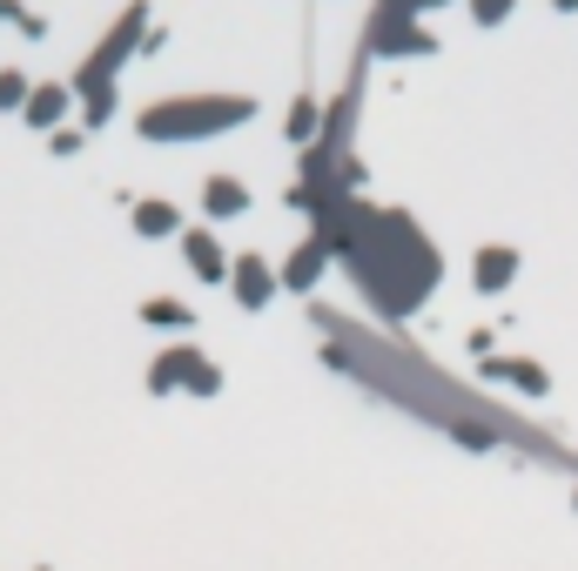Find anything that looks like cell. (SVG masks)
<instances>
[{"mask_svg": "<svg viewBox=\"0 0 578 571\" xmlns=\"http://www.w3.org/2000/svg\"><path fill=\"white\" fill-rule=\"evenodd\" d=\"M323 263H329V242H303V250L290 256V269H283V283H290V289H309V283L323 276Z\"/></svg>", "mask_w": 578, "mask_h": 571, "instance_id": "cell-11", "label": "cell"}, {"mask_svg": "<svg viewBox=\"0 0 578 571\" xmlns=\"http://www.w3.org/2000/svg\"><path fill=\"white\" fill-rule=\"evenodd\" d=\"M410 8H438V0H390V14H410Z\"/></svg>", "mask_w": 578, "mask_h": 571, "instance_id": "cell-16", "label": "cell"}, {"mask_svg": "<svg viewBox=\"0 0 578 571\" xmlns=\"http://www.w3.org/2000/svg\"><path fill=\"white\" fill-rule=\"evenodd\" d=\"M0 21H14V28H21L28 41H41V34H48V21H34V14H21V0H0Z\"/></svg>", "mask_w": 578, "mask_h": 571, "instance_id": "cell-13", "label": "cell"}, {"mask_svg": "<svg viewBox=\"0 0 578 571\" xmlns=\"http://www.w3.org/2000/svg\"><path fill=\"white\" fill-rule=\"evenodd\" d=\"M41 571H54V564H41Z\"/></svg>", "mask_w": 578, "mask_h": 571, "instance_id": "cell-17", "label": "cell"}, {"mask_svg": "<svg viewBox=\"0 0 578 571\" xmlns=\"http://www.w3.org/2000/svg\"><path fill=\"white\" fill-rule=\"evenodd\" d=\"M182 263H189L196 283H229V269H235V256L222 250L209 229H182Z\"/></svg>", "mask_w": 578, "mask_h": 571, "instance_id": "cell-5", "label": "cell"}, {"mask_svg": "<svg viewBox=\"0 0 578 571\" xmlns=\"http://www.w3.org/2000/svg\"><path fill=\"white\" fill-rule=\"evenodd\" d=\"M28 95H34V81H28L21 67H0V115H8V108H28Z\"/></svg>", "mask_w": 578, "mask_h": 571, "instance_id": "cell-12", "label": "cell"}, {"mask_svg": "<svg viewBox=\"0 0 578 571\" xmlns=\"http://www.w3.org/2000/svg\"><path fill=\"white\" fill-rule=\"evenodd\" d=\"M309 128H316V102H296V115H290V141H309Z\"/></svg>", "mask_w": 578, "mask_h": 571, "instance_id": "cell-14", "label": "cell"}, {"mask_svg": "<svg viewBox=\"0 0 578 571\" xmlns=\"http://www.w3.org/2000/svg\"><path fill=\"white\" fill-rule=\"evenodd\" d=\"M202 215L229 222V215H250V189L235 176H202Z\"/></svg>", "mask_w": 578, "mask_h": 571, "instance_id": "cell-7", "label": "cell"}, {"mask_svg": "<svg viewBox=\"0 0 578 571\" xmlns=\"http://www.w3.org/2000/svg\"><path fill=\"white\" fill-rule=\"evenodd\" d=\"M256 115L250 95H176V102H155L135 128L148 141H196V135H222V128H242Z\"/></svg>", "mask_w": 578, "mask_h": 571, "instance_id": "cell-1", "label": "cell"}, {"mask_svg": "<svg viewBox=\"0 0 578 571\" xmlns=\"http://www.w3.org/2000/svg\"><path fill=\"white\" fill-rule=\"evenodd\" d=\"M229 289H235V303H242V309L256 316V309H270V303H276L283 276H276L263 256H235V269H229Z\"/></svg>", "mask_w": 578, "mask_h": 571, "instance_id": "cell-4", "label": "cell"}, {"mask_svg": "<svg viewBox=\"0 0 578 571\" xmlns=\"http://www.w3.org/2000/svg\"><path fill=\"white\" fill-rule=\"evenodd\" d=\"M67 108H74V88H67V81H41V88L28 95V108H21V121L48 135V128H61V121H67Z\"/></svg>", "mask_w": 578, "mask_h": 571, "instance_id": "cell-6", "label": "cell"}, {"mask_svg": "<svg viewBox=\"0 0 578 571\" xmlns=\"http://www.w3.org/2000/svg\"><path fill=\"white\" fill-rule=\"evenodd\" d=\"M512 269H518V256H512V250H477V263H471V283L491 296V289H505V283H512Z\"/></svg>", "mask_w": 578, "mask_h": 571, "instance_id": "cell-10", "label": "cell"}, {"mask_svg": "<svg viewBox=\"0 0 578 571\" xmlns=\"http://www.w3.org/2000/svg\"><path fill=\"white\" fill-rule=\"evenodd\" d=\"M148 390H155V396H176V390L216 396V390H222V370H216L196 343H176V350H161V357L148 363Z\"/></svg>", "mask_w": 578, "mask_h": 571, "instance_id": "cell-3", "label": "cell"}, {"mask_svg": "<svg viewBox=\"0 0 578 571\" xmlns=\"http://www.w3.org/2000/svg\"><path fill=\"white\" fill-rule=\"evenodd\" d=\"M135 235H141V242H169V235L182 242V209L161 202V195H155V202H135Z\"/></svg>", "mask_w": 578, "mask_h": 571, "instance_id": "cell-8", "label": "cell"}, {"mask_svg": "<svg viewBox=\"0 0 578 571\" xmlns=\"http://www.w3.org/2000/svg\"><path fill=\"white\" fill-rule=\"evenodd\" d=\"M141 322H148V330H161V337H189L196 330V309L176 303V296H148L141 303Z\"/></svg>", "mask_w": 578, "mask_h": 571, "instance_id": "cell-9", "label": "cell"}, {"mask_svg": "<svg viewBox=\"0 0 578 571\" xmlns=\"http://www.w3.org/2000/svg\"><path fill=\"white\" fill-rule=\"evenodd\" d=\"M141 28H148V8L135 0V8L115 21V34L108 41H95V54L81 61V74H74V88H81V102H102V95H115V74H122V61H128V47L141 41Z\"/></svg>", "mask_w": 578, "mask_h": 571, "instance_id": "cell-2", "label": "cell"}, {"mask_svg": "<svg viewBox=\"0 0 578 571\" xmlns=\"http://www.w3.org/2000/svg\"><path fill=\"white\" fill-rule=\"evenodd\" d=\"M471 14H477V21H505L512 0H471Z\"/></svg>", "mask_w": 578, "mask_h": 571, "instance_id": "cell-15", "label": "cell"}]
</instances>
